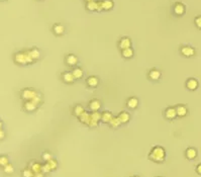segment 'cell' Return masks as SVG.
Returning <instances> with one entry per match:
<instances>
[{
    "instance_id": "obj_1",
    "label": "cell",
    "mask_w": 201,
    "mask_h": 177,
    "mask_svg": "<svg viewBox=\"0 0 201 177\" xmlns=\"http://www.w3.org/2000/svg\"><path fill=\"white\" fill-rule=\"evenodd\" d=\"M150 158L154 160L156 162H162L164 161L165 158V151L163 148L161 147H156L154 148V150L152 151V153L150 155Z\"/></svg>"
},
{
    "instance_id": "obj_2",
    "label": "cell",
    "mask_w": 201,
    "mask_h": 177,
    "mask_svg": "<svg viewBox=\"0 0 201 177\" xmlns=\"http://www.w3.org/2000/svg\"><path fill=\"white\" fill-rule=\"evenodd\" d=\"M37 96H38L37 93L34 92L32 90H29V89H26L22 92V97L24 99H32V100H34Z\"/></svg>"
},
{
    "instance_id": "obj_3",
    "label": "cell",
    "mask_w": 201,
    "mask_h": 177,
    "mask_svg": "<svg viewBox=\"0 0 201 177\" xmlns=\"http://www.w3.org/2000/svg\"><path fill=\"white\" fill-rule=\"evenodd\" d=\"M186 86L189 90H195V89H197V87H198V81L196 79L191 78L186 82Z\"/></svg>"
},
{
    "instance_id": "obj_4",
    "label": "cell",
    "mask_w": 201,
    "mask_h": 177,
    "mask_svg": "<svg viewBox=\"0 0 201 177\" xmlns=\"http://www.w3.org/2000/svg\"><path fill=\"white\" fill-rule=\"evenodd\" d=\"M181 53L186 57H191L195 54V50L193 48H191V47H183V48L181 49Z\"/></svg>"
},
{
    "instance_id": "obj_5",
    "label": "cell",
    "mask_w": 201,
    "mask_h": 177,
    "mask_svg": "<svg viewBox=\"0 0 201 177\" xmlns=\"http://www.w3.org/2000/svg\"><path fill=\"white\" fill-rule=\"evenodd\" d=\"M177 115V110L174 107H169V108L166 109V117L169 118V120H173V118L176 117Z\"/></svg>"
},
{
    "instance_id": "obj_6",
    "label": "cell",
    "mask_w": 201,
    "mask_h": 177,
    "mask_svg": "<svg viewBox=\"0 0 201 177\" xmlns=\"http://www.w3.org/2000/svg\"><path fill=\"white\" fill-rule=\"evenodd\" d=\"M89 107H90V109L92 110V111H98L99 109H100V107H101V103H100V101L99 100H92L91 102H90V104H89Z\"/></svg>"
},
{
    "instance_id": "obj_7",
    "label": "cell",
    "mask_w": 201,
    "mask_h": 177,
    "mask_svg": "<svg viewBox=\"0 0 201 177\" xmlns=\"http://www.w3.org/2000/svg\"><path fill=\"white\" fill-rule=\"evenodd\" d=\"M66 62H67L69 66H75L78 63V58L74 56V55H69L67 59H66Z\"/></svg>"
},
{
    "instance_id": "obj_8",
    "label": "cell",
    "mask_w": 201,
    "mask_h": 177,
    "mask_svg": "<svg viewBox=\"0 0 201 177\" xmlns=\"http://www.w3.org/2000/svg\"><path fill=\"white\" fill-rule=\"evenodd\" d=\"M196 156H197V152H196L195 149H193V148L187 149V151H186V157H187V158L190 159V160H192V159L196 158Z\"/></svg>"
},
{
    "instance_id": "obj_9",
    "label": "cell",
    "mask_w": 201,
    "mask_h": 177,
    "mask_svg": "<svg viewBox=\"0 0 201 177\" xmlns=\"http://www.w3.org/2000/svg\"><path fill=\"white\" fill-rule=\"evenodd\" d=\"M130 45H131V43H130V40H129L128 38H122V40L120 41V43H119V47L122 50L128 49V48H130Z\"/></svg>"
},
{
    "instance_id": "obj_10",
    "label": "cell",
    "mask_w": 201,
    "mask_h": 177,
    "mask_svg": "<svg viewBox=\"0 0 201 177\" xmlns=\"http://www.w3.org/2000/svg\"><path fill=\"white\" fill-rule=\"evenodd\" d=\"M63 80L67 83H72L74 80H75V77H74L73 73H70V72H67V73L63 74Z\"/></svg>"
},
{
    "instance_id": "obj_11",
    "label": "cell",
    "mask_w": 201,
    "mask_h": 177,
    "mask_svg": "<svg viewBox=\"0 0 201 177\" xmlns=\"http://www.w3.org/2000/svg\"><path fill=\"white\" fill-rule=\"evenodd\" d=\"M126 104H128V106L129 107V108L134 109L139 105V100H137V98H136V97H131L128 100V103Z\"/></svg>"
},
{
    "instance_id": "obj_12",
    "label": "cell",
    "mask_w": 201,
    "mask_h": 177,
    "mask_svg": "<svg viewBox=\"0 0 201 177\" xmlns=\"http://www.w3.org/2000/svg\"><path fill=\"white\" fill-rule=\"evenodd\" d=\"M98 83H99L98 78H96L94 76H91L87 79V84L89 85L90 87H96L98 85Z\"/></svg>"
},
{
    "instance_id": "obj_13",
    "label": "cell",
    "mask_w": 201,
    "mask_h": 177,
    "mask_svg": "<svg viewBox=\"0 0 201 177\" xmlns=\"http://www.w3.org/2000/svg\"><path fill=\"white\" fill-rule=\"evenodd\" d=\"M176 110H177V115L179 117H185L187 114V108L184 105H178L176 107Z\"/></svg>"
},
{
    "instance_id": "obj_14",
    "label": "cell",
    "mask_w": 201,
    "mask_h": 177,
    "mask_svg": "<svg viewBox=\"0 0 201 177\" xmlns=\"http://www.w3.org/2000/svg\"><path fill=\"white\" fill-rule=\"evenodd\" d=\"M148 75H150V78L152 80H158L161 77V72L159 70H152Z\"/></svg>"
},
{
    "instance_id": "obj_15",
    "label": "cell",
    "mask_w": 201,
    "mask_h": 177,
    "mask_svg": "<svg viewBox=\"0 0 201 177\" xmlns=\"http://www.w3.org/2000/svg\"><path fill=\"white\" fill-rule=\"evenodd\" d=\"M122 56L126 58V59H129V58H131L134 56V51L133 49L130 48H128V49H124L122 50Z\"/></svg>"
},
{
    "instance_id": "obj_16",
    "label": "cell",
    "mask_w": 201,
    "mask_h": 177,
    "mask_svg": "<svg viewBox=\"0 0 201 177\" xmlns=\"http://www.w3.org/2000/svg\"><path fill=\"white\" fill-rule=\"evenodd\" d=\"M84 112H85V110H84L83 106H82V105H77L75 108H74V114H75L76 117H80Z\"/></svg>"
},
{
    "instance_id": "obj_17",
    "label": "cell",
    "mask_w": 201,
    "mask_h": 177,
    "mask_svg": "<svg viewBox=\"0 0 201 177\" xmlns=\"http://www.w3.org/2000/svg\"><path fill=\"white\" fill-rule=\"evenodd\" d=\"M111 120H112V115H111V113L108 111L104 112L102 114V117H101V121H102L103 123H110Z\"/></svg>"
},
{
    "instance_id": "obj_18",
    "label": "cell",
    "mask_w": 201,
    "mask_h": 177,
    "mask_svg": "<svg viewBox=\"0 0 201 177\" xmlns=\"http://www.w3.org/2000/svg\"><path fill=\"white\" fill-rule=\"evenodd\" d=\"M26 110H28V111H32V110L35 109V107H37V103H34V101H28L26 103V105H24Z\"/></svg>"
},
{
    "instance_id": "obj_19",
    "label": "cell",
    "mask_w": 201,
    "mask_h": 177,
    "mask_svg": "<svg viewBox=\"0 0 201 177\" xmlns=\"http://www.w3.org/2000/svg\"><path fill=\"white\" fill-rule=\"evenodd\" d=\"M118 117H119V120H120V121H122V124H125V123H128V121H129V114L128 112H122Z\"/></svg>"
},
{
    "instance_id": "obj_20",
    "label": "cell",
    "mask_w": 201,
    "mask_h": 177,
    "mask_svg": "<svg viewBox=\"0 0 201 177\" xmlns=\"http://www.w3.org/2000/svg\"><path fill=\"white\" fill-rule=\"evenodd\" d=\"M31 169L34 171V174L38 173V172H42V165L38 164V163H32L31 166Z\"/></svg>"
},
{
    "instance_id": "obj_21",
    "label": "cell",
    "mask_w": 201,
    "mask_h": 177,
    "mask_svg": "<svg viewBox=\"0 0 201 177\" xmlns=\"http://www.w3.org/2000/svg\"><path fill=\"white\" fill-rule=\"evenodd\" d=\"M72 73H73L74 77H75V79H80V78H82V76H83V71H82L80 68L74 69Z\"/></svg>"
},
{
    "instance_id": "obj_22",
    "label": "cell",
    "mask_w": 201,
    "mask_h": 177,
    "mask_svg": "<svg viewBox=\"0 0 201 177\" xmlns=\"http://www.w3.org/2000/svg\"><path fill=\"white\" fill-rule=\"evenodd\" d=\"M184 6L182 4H177L175 6V8H174V11H175V13L176 14H178V15H182L183 13H184Z\"/></svg>"
},
{
    "instance_id": "obj_23",
    "label": "cell",
    "mask_w": 201,
    "mask_h": 177,
    "mask_svg": "<svg viewBox=\"0 0 201 177\" xmlns=\"http://www.w3.org/2000/svg\"><path fill=\"white\" fill-rule=\"evenodd\" d=\"M90 118H91V115H89L87 112H84L83 114L80 117V120H81L82 123L88 124H89V123H90Z\"/></svg>"
},
{
    "instance_id": "obj_24",
    "label": "cell",
    "mask_w": 201,
    "mask_h": 177,
    "mask_svg": "<svg viewBox=\"0 0 201 177\" xmlns=\"http://www.w3.org/2000/svg\"><path fill=\"white\" fill-rule=\"evenodd\" d=\"M64 26H61V24H58V26H54V32H56L57 35H62L63 32H64Z\"/></svg>"
},
{
    "instance_id": "obj_25",
    "label": "cell",
    "mask_w": 201,
    "mask_h": 177,
    "mask_svg": "<svg viewBox=\"0 0 201 177\" xmlns=\"http://www.w3.org/2000/svg\"><path fill=\"white\" fill-rule=\"evenodd\" d=\"M120 124H122V121H120L119 117H112V120L110 121V124H111V127H113V128H117Z\"/></svg>"
},
{
    "instance_id": "obj_26",
    "label": "cell",
    "mask_w": 201,
    "mask_h": 177,
    "mask_svg": "<svg viewBox=\"0 0 201 177\" xmlns=\"http://www.w3.org/2000/svg\"><path fill=\"white\" fill-rule=\"evenodd\" d=\"M87 8L89 10H97V2H94L93 0L92 1H90V2H88Z\"/></svg>"
},
{
    "instance_id": "obj_27",
    "label": "cell",
    "mask_w": 201,
    "mask_h": 177,
    "mask_svg": "<svg viewBox=\"0 0 201 177\" xmlns=\"http://www.w3.org/2000/svg\"><path fill=\"white\" fill-rule=\"evenodd\" d=\"M13 171H14V168H13L12 165L7 164L6 166H4V172L6 174H11L13 173Z\"/></svg>"
},
{
    "instance_id": "obj_28",
    "label": "cell",
    "mask_w": 201,
    "mask_h": 177,
    "mask_svg": "<svg viewBox=\"0 0 201 177\" xmlns=\"http://www.w3.org/2000/svg\"><path fill=\"white\" fill-rule=\"evenodd\" d=\"M112 6H113V3H112V1H110V0H104L103 1L104 9H110V8H112Z\"/></svg>"
},
{
    "instance_id": "obj_29",
    "label": "cell",
    "mask_w": 201,
    "mask_h": 177,
    "mask_svg": "<svg viewBox=\"0 0 201 177\" xmlns=\"http://www.w3.org/2000/svg\"><path fill=\"white\" fill-rule=\"evenodd\" d=\"M23 177H34V172L32 169H26L22 172Z\"/></svg>"
},
{
    "instance_id": "obj_30",
    "label": "cell",
    "mask_w": 201,
    "mask_h": 177,
    "mask_svg": "<svg viewBox=\"0 0 201 177\" xmlns=\"http://www.w3.org/2000/svg\"><path fill=\"white\" fill-rule=\"evenodd\" d=\"M29 54H31V57L32 59H38V58H40V52H38L37 49H34L32 51H31Z\"/></svg>"
},
{
    "instance_id": "obj_31",
    "label": "cell",
    "mask_w": 201,
    "mask_h": 177,
    "mask_svg": "<svg viewBox=\"0 0 201 177\" xmlns=\"http://www.w3.org/2000/svg\"><path fill=\"white\" fill-rule=\"evenodd\" d=\"M48 164H49L50 167H51V169H52V170L56 169L57 166H58L57 161H56V160H54V159H51V160H50V161H48Z\"/></svg>"
},
{
    "instance_id": "obj_32",
    "label": "cell",
    "mask_w": 201,
    "mask_h": 177,
    "mask_svg": "<svg viewBox=\"0 0 201 177\" xmlns=\"http://www.w3.org/2000/svg\"><path fill=\"white\" fill-rule=\"evenodd\" d=\"M51 167L49 166V164L46 163V165H43L42 166V172L43 173H49V172H51Z\"/></svg>"
},
{
    "instance_id": "obj_33",
    "label": "cell",
    "mask_w": 201,
    "mask_h": 177,
    "mask_svg": "<svg viewBox=\"0 0 201 177\" xmlns=\"http://www.w3.org/2000/svg\"><path fill=\"white\" fill-rule=\"evenodd\" d=\"M43 159L45 160V161H50L51 159H53L52 158V154H50V153H48V152H46V153H44L43 154Z\"/></svg>"
},
{
    "instance_id": "obj_34",
    "label": "cell",
    "mask_w": 201,
    "mask_h": 177,
    "mask_svg": "<svg viewBox=\"0 0 201 177\" xmlns=\"http://www.w3.org/2000/svg\"><path fill=\"white\" fill-rule=\"evenodd\" d=\"M8 164V159L6 158V157H4V156H2L1 158H0V165L1 166H6Z\"/></svg>"
},
{
    "instance_id": "obj_35",
    "label": "cell",
    "mask_w": 201,
    "mask_h": 177,
    "mask_svg": "<svg viewBox=\"0 0 201 177\" xmlns=\"http://www.w3.org/2000/svg\"><path fill=\"white\" fill-rule=\"evenodd\" d=\"M195 24L197 26L198 29H201V16H198L195 19Z\"/></svg>"
},
{
    "instance_id": "obj_36",
    "label": "cell",
    "mask_w": 201,
    "mask_h": 177,
    "mask_svg": "<svg viewBox=\"0 0 201 177\" xmlns=\"http://www.w3.org/2000/svg\"><path fill=\"white\" fill-rule=\"evenodd\" d=\"M102 9H104L103 8V2H97V10L98 11H101Z\"/></svg>"
},
{
    "instance_id": "obj_37",
    "label": "cell",
    "mask_w": 201,
    "mask_h": 177,
    "mask_svg": "<svg viewBox=\"0 0 201 177\" xmlns=\"http://www.w3.org/2000/svg\"><path fill=\"white\" fill-rule=\"evenodd\" d=\"M34 177H45V176H44L43 172H38V173H35Z\"/></svg>"
},
{
    "instance_id": "obj_38",
    "label": "cell",
    "mask_w": 201,
    "mask_h": 177,
    "mask_svg": "<svg viewBox=\"0 0 201 177\" xmlns=\"http://www.w3.org/2000/svg\"><path fill=\"white\" fill-rule=\"evenodd\" d=\"M196 171H197V173H198V174H200V175H201V164H199V165L197 166Z\"/></svg>"
},
{
    "instance_id": "obj_39",
    "label": "cell",
    "mask_w": 201,
    "mask_h": 177,
    "mask_svg": "<svg viewBox=\"0 0 201 177\" xmlns=\"http://www.w3.org/2000/svg\"><path fill=\"white\" fill-rule=\"evenodd\" d=\"M0 137H1V139H3L4 138V132L2 131V130H1V135H0Z\"/></svg>"
},
{
    "instance_id": "obj_40",
    "label": "cell",
    "mask_w": 201,
    "mask_h": 177,
    "mask_svg": "<svg viewBox=\"0 0 201 177\" xmlns=\"http://www.w3.org/2000/svg\"><path fill=\"white\" fill-rule=\"evenodd\" d=\"M87 2H90V1H92V0H86Z\"/></svg>"
}]
</instances>
